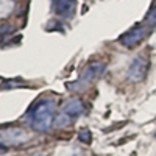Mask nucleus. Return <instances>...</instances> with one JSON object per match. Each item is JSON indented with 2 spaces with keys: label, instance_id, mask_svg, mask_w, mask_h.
I'll return each mask as SVG.
<instances>
[{
  "label": "nucleus",
  "instance_id": "5",
  "mask_svg": "<svg viewBox=\"0 0 156 156\" xmlns=\"http://www.w3.org/2000/svg\"><path fill=\"white\" fill-rule=\"evenodd\" d=\"M145 36H147V28L139 25V27H134L133 30H129L126 34H123L120 37V42L128 48H133V47H136L137 44H140L142 41H144Z\"/></svg>",
  "mask_w": 156,
  "mask_h": 156
},
{
  "label": "nucleus",
  "instance_id": "6",
  "mask_svg": "<svg viewBox=\"0 0 156 156\" xmlns=\"http://www.w3.org/2000/svg\"><path fill=\"white\" fill-rule=\"evenodd\" d=\"M76 0H55V9L56 14H59L64 19H72L75 14Z\"/></svg>",
  "mask_w": 156,
  "mask_h": 156
},
{
  "label": "nucleus",
  "instance_id": "4",
  "mask_svg": "<svg viewBox=\"0 0 156 156\" xmlns=\"http://www.w3.org/2000/svg\"><path fill=\"white\" fill-rule=\"evenodd\" d=\"M147 70H148V61L142 56H137L131 61L128 67V80L133 83H139L145 78Z\"/></svg>",
  "mask_w": 156,
  "mask_h": 156
},
{
  "label": "nucleus",
  "instance_id": "1",
  "mask_svg": "<svg viewBox=\"0 0 156 156\" xmlns=\"http://www.w3.org/2000/svg\"><path fill=\"white\" fill-rule=\"evenodd\" d=\"M55 101L42 100L36 103L28 112V122L31 128L37 133H47L50 131L51 125L55 122Z\"/></svg>",
  "mask_w": 156,
  "mask_h": 156
},
{
  "label": "nucleus",
  "instance_id": "2",
  "mask_svg": "<svg viewBox=\"0 0 156 156\" xmlns=\"http://www.w3.org/2000/svg\"><path fill=\"white\" fill-rule=\"evenodd\" d=\"M30 139L28 133L19 126L0 128V145L2 147H19Z\"/></svg>",
  "mask_w": 156,
  "mask_h": 156
},
{
  "label": "nucleus",
  "instance_id": "9",
  "mask_svg": "<svg viewBox=\"0 0 156 156\" xmlns=\"http://www.w3.org/2000/svg\"><path fill=\"white\" fill-rule=\"evenodd\" d=\"M147 23H148V27H154V25H156V3L151 8L150 14L147 16Z\"/></svg>",
  "mask_w": 156,
  "mask_h": 156
},
{
  "label": "nucleus",
  "instance_id": "11",
  "mask_svg": "<svg viewBox=\"0 0 156 156\" xmlns=\"http://www.w3.org/2000/svg\"><path fill=\"white\" fill-rule=\"evenodd\" d=\"M34 156H41V154H34Z\"/></svg>",
  "mask_w": 156,
  "mask_h": 156
},
{
  "label": "nucleus",
  "instance_id": "3",
  "mask_svg": "<svg viewBox=\"0 0 156 156\" xmlns=\"http://www.w3.org/2000/svg\"><path fill=\"white\" fill-rule=\"evenodd\" d=\"M106 70V64L105 62H92L84 69V72L81 73L80 80L76 81V87H80L78 90H84V87H87L89 84L95 83L98 78L105 73Z\"/></svg>",
  "mask_w": 156,
  "mask_h": 156
},
{
  "label": "nucleus",
  "instance_id": "7",
  "mask_svg": "<svg viewBox=\"0 0 156 156\" xmlns=\"http://www.w3.org/2000/svg\"><path fill=\"white\" fill-rule=\"evenodd\" d=\"M84 111V105H83V101L80 98H72L69 100L66 105H64V109L62 112H66L67 115L70 117H76V115H81Z\"/></svg>",
  "mask_w": 156,
  "mask_h": 156
},
{
  "label": "nucleus",
  "instance_id": "10",
  "mask_svg": "<svg viewBox=\"0 0 156 156\" xmlns=\"http://www.w3.org/2000/svg\"><path fill=\"white\" fill-rule=\"evenodd\" d=\"M78 137H80L81 142H86V144H89V142H90V133H89V131L80 133V136H78Z\"/></svg>",
  "mask_w": 156,
  "mask_h": 156
},
{
  "label": "nucleus",
  "instance_id": "8",
  "mask_svg": "<svg viewBox=\"0 0 156 156\" xmlns=\"http://www.w3.org/2000/svg\"><path fill=\"white\" fill-rule=\"evenodd\" d=\"M70 122H72V119H70V115H67L66 112H62V114H58L56 117H55V126L56 128H64V126H67V125H70Z\"/></svg>",
  "mask_w": 156,
  "mask_h": 156
}]
</instances>
